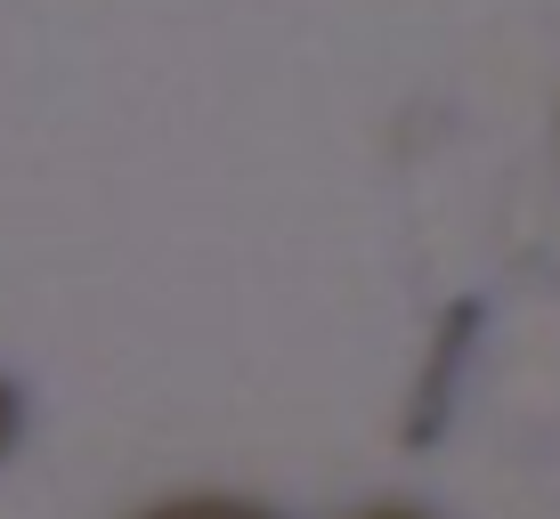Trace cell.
Masks as SVG:
<instances>
[{
    "label": "cell",
    "mask_w": 560,
    "mask_h": 519,
    "mask_svg": "<svg viewBox=\"0 0 560 519\" xmlns=\"http://www.w3.org/2000/svg\"><path fill=\"white\" fill-rule=\"evenodd\" d=\"M147 519H268V511L228 504V495H196V504H163V511H147Z\"/></svg>",
    "instance_id": "1"
},
{
    "label": "cell",
    "mask_w": 560,
    "mask_h": 519,
    "mask_svg": "<svg viewBox=\"0 0 560 519\" xmlns=\"http://www.w3.org/2000/svg\"><path fill=\"white\" fill-rule=\"evenodd\" d=\"M9 438H16V398L0 390V455H9Z\"/></svg>",
    "instance_id": "2"
},
{
    "label": "cell",
    "mask_w": 560,
    "mask_h": 519,
    "mask_svg": "<svg viewBox=\"0 0 560 519\" xmlns=\"http://www.w3.org/2000/svg\"><path fill=\"white\" fill-rule=\"evenodd\" d=\"M374 519H415V511H374Z\"/></svg>",
    "instance_id": "3"
}]
</instances>
